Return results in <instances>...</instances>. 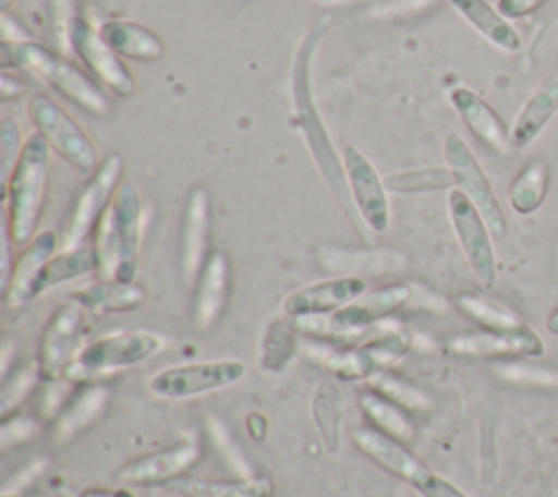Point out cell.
<instances>
[{
	"label": "cell",
	"mask_w": 558,
	"mask_h": 497,
	"mask_svg": "<svg viewBox=\"0 0 558 497\" xmlns=\"http://www.w3.org/2000/svg\"><path fill=\"white\" fill-rule=\"evenodd\" d=\"M24 140L20 133V124L13 118H4L0 122V183L4 185L20 153H22Z\"/></svg>",
	"instance_id": "obj_39"
},
{
	"label": "cell",
	"mask_w": 558,
	"mask_h": 497,
	"mask_svg": "<svg viewBox=\"0 0 558 497\" xmlns=\"http://www.w3.org/2000/svg\"><path fill=\"white\" fill-rule=\"evenodd\" d=\"M303 349L310 360L344 381H366L377 371L360 344H327L325 340H310L303 344Z\"/></svg>",
	"instance_id": "obj_27"
},
{
	"label": "cell",
	"mask_w": 558,
	"mask_h": 497,
	"mask_svg": "<svg viewBox=\"0 0 558 497\" xmlns=\"http://www.w3.org/2000/svg\"><path fill=\"white\" fill-rule=\"evenodd\" d=\"M547 327H549L554 334H558V307H556L554 314L547 318Z\"/></svg>",
	"instance_id": "obj_46"
},
{
	"label": "cell",
	"mask_w": 558,
	"mask_h": 497,
	"mask_svg": "<svg viewBox=\"0 0 558 497\" xmlns=\"http://www.w3.org/2000/svg\"><path fill=\"white\" fill-rule=\"evenodd\" d=\"M318 2H327V0H318Z\"/></svg>",
	"instance_id": "obj_49"
},
{
	"label": "cell",
	"mask_w": 558,
	"mask_h": 497,
	"mask_svg": "<svg viewBox=\"0 0 558 497\" xmlns=\"http://www.w3.org/2000/svg\"><path fill=\"white\" fill-rule=\"evenodd\" d=\"M456 305L466 314L471 316L473 320H477L480 325L488 327V329H514V327H521L523 323L517 318V314H512L510 310L497 305V303H490L486 299H480L475 294H462L458 296Z\"/></svg>",
	"instance_id": "obj_37"
},
{
	"label": "cell",
	"mask_w": 558,
	"mask_h": 497,
	"mask_svg": "<svg viewBox=\"0 0 558 497\" xmlns=\"http://www.w3.org/2000/svg\"><path fill=\"white\" fill-rule=\"evenodd\" d=\"M142 198L131 183H120L94 231L100 279L135 281L140 268Z\"/></svg>",
	"instance_id": "obj_4"
},
{
	"label": "cell",
	"mask_w": 558,
	"mask_h": 497,
	"mask_svg": "<svg viewBox=\"0 0 558 497\" xmlns=\"http://www.w3.org/2000/svg\"><path fill=\"white\" fill-rule=\"evenodd\" d=\"M13 355H15V344L11 342V338H4L2 349H0V375H2V377H7Z\"/></svg>",
	"instance_id": "obj_45"
},
{
	"label": "cell",
	"mask_w": 558,
	"mask_h": 497,
	"mask_svg": "<svg viewBox=\"0 0 558 497\" xmlns=\"http://www.w3.org/2000/svg\"><path fill=\"white\" fill-rule=\"evenodd\" d=\"M545 0H497V9L501 11L504 17L508 20H517V17H525L532 11H536Z\"/></svg>",
	"instance_id": "obj_43"
},
{
	"label": "cell",
	"mask_w": 558,
	"mask_h": 497,
	"mask_svg": "<svg viewBox=\"0 0 558 497\" xmlns=\"http://www.w3.org/2000/svg\"><path fill=\"white\" fill-rule=\"evenodd\" d=\"M231 294V262L222 248L209 251L196 281L192 301V320L196 329H211L227 312Z\"/></svg>",
	"instance_id": "obj_20"
},
{
	"label": "cell",
	"mask_w": 558,
	"mask_h": 497,
	"mask_svg": "<svg viewBox=\"0 0 558 497\" xmlns=\"http://www.w3.org/2000/svg\"><path fill=\"white\" fill-rule=\"evenodd\" d=\"M329 28H331V17L325 15L314 26H310V31L296 44L294 54H292V72H290V100H292L294 126L303 135L305 148H307L323 183L336 198L342 214L357 227L360 218H357L353 201H351L342 157L333 148V142L329 137V131H327L323 118H320V111L316 107L314 92H312L314 59H316V52H318L325 35L329 33Z\"/></svg>",
	"instance_id": "obj_1"
},
{
	"label": "cell",
	"mask_w": 558,
	"mask_h": 497,
	"mask_svg": "<svg viewBox=\"0 0 558 497\" xmlns=\"http://www.w3.org/2000/svg\"><path fill=\"white\" fill-rule=\"evenodd\" d=\"M558 113V74L538 85L517 111L510 124V142L514 150L527 148Z\"/></svg>",
	"instance_id": "obj_22"
},
{
	"label": "cell",
	"mask_w": 558,
	"mask_h": 497,
	"mask_svg": "<svg viewBox=\"0 0 558 497\" xmlns=\"http://www.w3.org/2000/svg\"><path fill=\"white\" fill-rule=\"evenodd\" d=\"M357 405L364 412V416L368 419L371 427H375V429L384 432L386 436L401 440L405 445H410L414 440V423L405 408L392 403L390 399H386L384 395H379L371 388L357 397Z\"/></svg>",
	"instance_id": "obj_29"
},
{
	"label": "cell",
	"mask_w": 558,
	"mask_h": 497,
	"mask_svg": "<svg viewBox=\"0 0 558 497\" xmlns=\"http://www.w3.org/2000/svg\"><path fill=\"white\" fill-rule=\"evenodd\" d=\"M301 349V331L296 327V320L288 314L272 316L262 336H259V349H257V364L268 375L283 373L299 355Z\"/></svg>",
	"instance_id": "obj_25"
},
{
	"label": "cell",
	"mask_w": 558,
	"mask_h": 497,
	"mask_svg": "<svg viewBox=\"0 0 558 497\" xmlns=\"http://www.w3.org/2000/svg\"><path fill=\"white\" fill-rule=\"evenodd\" d=\"M98 33L107 41V46L122 59H131V61H140V63H155L163 57L161 37L140 22L124 20V17H111L98 26Z\"/></svg>",
	"instance_id": "obj_23"
},
{
	"label": "cell",
	"mask_w": 558,
	"mask_h": 497,
	"mask_svg": "<svg viewBox=\"0 0 558 497\" xmlns=\"http://www.w3.org/2000/svg\"><path fill=\"white\" fill-rule=\"evenodd\" d=\"M61 251V240L52 229L37 231V235L22 248L13 262L11 277L2 288L7 307H20L39 296V281L46 264Z\"/></svg>",
	"instance_id": "obj_18"
},
{
	"label": "cell",
	"mask_w": 558,
	"mask_h": 497,
	"mask_svg": "<svg viewBox=\"0 0 558 497\" xmlns=\"http://www.w3.org/2000/svg\"><path fill=\"white\" fill-rule=\"evenodd\" d=\"M166 488L181 493L185 497H218L225 493H238L242 497H268L272 493V484L266 477H238V480H194L179 477L170 482Z\"/></svg>",
	"instance_id": "obj_33"
},
{
	"label": "cell",
	"mask_w": 558,
	"mask_h": 497,
	"mask_svg": "<svg viewBox=\"0 0 558 497\" xmlns=\"http://www.w3.org/2000/svg\"><path fill=\"white\" fill-rule=\"evenodd\" d=\"M451 7L493 46L504 52L521 50V35L514 24L501 15L497 4L488 0H449Z\"/></svg>",
	"instance_id": "obj_26"
},
{
	"label": "cell",
	"mask_w": 558,
	"mask_h": 497,
	"mask_svg": "<svg viewBox=\"0 0 558 497\" xmlns=\"http://www.w3.org/2000/svg\"><path fill=\"white\" fill-rule=\"evenodd\" d=\"M50 146L33 131L22 146V153L2 185L4 218L15 246H26L37 235V225L44 211L48 192Z\"/></svg>",
	"instance_id": "obj_3"
},
{
	"label": "cell",
	"mask_w": 558,
	"mask_h": 497,
	"mask_svg": "<svg viewBox=\"0 0 558 497\" xmlns=\"http://www.w3.org/2000/svg\"><path fill=\"white\" fill-rule=\"evenodd\" d=\"M244 375L246 364L235 357L194 360L157 371L148 379V390L159 399L183 401L231 388L238 381H242Z\"/></svg>",
	"instance_id": "obj_7"
},
{
	"label": "cell",
	"mask_w": 558,
	"mask_h": 497,
	"mask_svg": "<svg viewBox=\"0 0 558 497\" xmlns=\"http://www.w3.org/2000/svg\"><path fill=\"white\" fill-rule=\"evenodd\" d=\"M368 290L366 281L360 275H340L320 281L305 283L281 301V312L292 318L307 316H329Z\"/></svg>",
	"instance_id": "obj_16"
},
{
	"label": "cell",
	"mask_w": 558,
	"mask_h": 497,
	"mask_svg": "<svg viewBox=\"0 0 558 497\" xmlns=\"http://www.w3.org/2000/svg\"><path fill=\"white\" fill-rule=\"evenodd\" d=\"M26 92V85L17 78H13L7 70H2L0 74V98L2 100H11V98H17Z\"/></svg>",
	"instance_id": "obj_44"
},
{
	"label": "cell",
	"mask_w": 558,
	"mask_h": 497,
	"mask_svg": "<svg viewBox=\"0 0 558 497\" xmlns=\"http://www.w3.org/2000/svg\"><path fill=\"white\" fill-rule=\"evenodd\" d=\"M35 432H37V421L33 416H26V414L2 416V423H0V445H2V449H9L13 445H22Z\"/></svg>",
	"instance_id": "obj_40"
},
{
	"label": "cell",
	"mask_w": 558,
	"mask_h": 497,
	"mask_svg": "<svg viewBox=\"0 0 558 497\" xmlns=\"http://www.w3.org/2000/svg\"><path fill=\"white\" fill-rule=\"evenodd\" d=\"M166 338L150 329H120L105 334L92 342H85L72 364L65 379L83 384L94 377L113 375L118 371L137 366L166 347Z\"/></svg>",
	"instance_id": "obj_5"
},
{
	"label": "cell",
	"mask_w": 558,
	"mask_h": 497,
	"mask_svg": "<svg viewBox=\"0 0 558 497\" xmlns=\"http://www.w3.org/2000/svg\"><path fill=\"white\" fill-rule=\"evenodd\" d=\"M113 497H135V495L122 486V488H113Z\"/></svg>",
	"instance_id": "obj_47"
},
{
	"label": "cell",
	"mask_w": 558,
	"mask_h": 497,
	"mask_svg": "<svg viewBox=\"0 0 558 497\" xmlns=\"http://www.w3.org/2000/svg\"><path fill=\"white\" fill-rule=\"evenodd\" d=\"M388 192L397 194H418V192H438L453 187L449 168H414L401 170L386 177Z\"/></svg>",
	"instance_id": "obj_36"
},
{
	"label": "cell",
	"mask_w": 558,
	"mask_h": 497,
	"mask_svg": "<svg viewBox=\"0 0 558 497\" xmlns=\"http://www.w3.org/2000/svg\"><path fill=\"white\" fill-rule=\"evenodd\" d=\"M41 379V373L37 368V364H28L24 368H20L15 373L13 379H9L0 392V414L9 416L11 410H15L24 397L37 386V381Z\"/></svg>",
	"instance_id": "obj_38"
},
{
	"label": "cell",
	"mask_w": 558,
	"mask_h": 497,
	"mask_svg": "<svg viewBox=\"0 0 558 497\" xmlns=\"http://www.w3.org/2000/svg\"><path fill=\"white\" fill-rule=\"evenodd\" d=\"M201 445L179 440L166 449L140 456L118 471V480L131 486H168L183 477L201 460Z\"/></svg>",
	"instance_id": "obj_17"
},
{
	"label": "cell",
	"mask_w": 558,
	"mask_h": 497,
	"mask_svg": "<svg viewBox=\"0 0 558 497\" xmlns=\"http://www.w3.org/2000/svg\"><path fill=\"white\" fill-rule=\"evenodd\" d=\"M209 231H211V194L205 185H194L187 192L181 233H179V266L183 283L194 286L207 255H209Z\"/></svg>",
	"instance_id": "obj_15"
},
{
	"label": "cell",
	"mask_w": 558,
	"mask_h": 497,
	"mask_svg": "<svg viewBox=\"0 0 558 497\" xmlns=\"http://www.w3.org/2000/svg\"><path fill=\"white\" fill-rule=\"evenodd\" d=\"M81 13L76 11L74 0H50V20L59 41V48L70 50V31Z\"/></svg>",
	"instance_id": "obj_41"
},
{
	"label": "cell",
	"mask_w": 558,
	"mask_h": 497,
	"mask_svg": "<svg viewBox=\"0 0 558 497\" xmlns=\"http://www.w3.org/2000/svg\"><path fill=\"white\" fill-rule=\"evenodd\" d=\"M442 153H445V161H447V168L453 179V187H458L460 192H464L471 198V203L484 216L493 235H497V238L506 235V231H508L506 214L499 205V198H497L484 168L480 166L477 157L473 155L471 146L458 133H449L442 142Z\"/></svg>",
	"instance_id": "obj_11"
},
{
	"label": "cell",
	"mask_w": 558,
	"mask_h": 497,
	"mask_svg": "<svg viewBox=\"0 0 558 497\" xmlns=\"http://www.w3.org/2000/svg\"><path fill=\"white\" fill-rule=\"evenodd\" d=\"M44 469H46V460H33L26 469L20 471V475H15V477L2 488V493H7V495H20V490H22L24 486H28L33 480H37Z\"/></svg>",
	"instance_id": "obj_42"
},
{
	"label": "cell",
	"mask_w": 558,
	"mask_h": 497,
	"mask_svg": "<svg viewBox=\"0 0 558 497\" xmlns=\"http://www.w3.org/2000/svg\"><path fill=\"white\" fill-rule=\"evenodd\" d=\"M547 187H549V166H547V161L541 159V157L530 159L519 170L514 181L510 183V190H508L510 207L521 216L534 214L543 205V201L547 196Z\"/></svg>",
	"instance_id": "obj_32"
},
{
	"label": "cell",
	"mask_w": 558,
	"mask_h": 497,
	"mask_svg": "<svg viewBox=\"0 0 558 497\" xmlns=\"http://www.w3.org/2000/svg\"><path fill=\"white\" fill-rule=\"evenodd\" d=\"M449 102L464 122V126L488 148L495 153L508 155L512 148L510 126L501 120V116L471 87L458 85L449 92Z\"/></svg>",
	"instance_id": "obj_21"
},
{
	"label": "cell",
	"mask_w": 558,
	"mask_h": 497,
	"mask_svg": "<svg viewBox=\"0 0 558 497\" xmlns=\"http://www.w3.org/2000/svg\"><path fill=\"white\" fill-rule=\"evenodd\" d=\"M70 50L78 57L87 74L107 92L118 98H129L135 94L137 85L131 70L124 65L122 57L116 54L107 41L100 37L94 24L78 15L70 31Z\"/></svg>",
	"instance_id": "obj_12"
},
{
	"label": "cell",
	"mask_w": 558,
	"mask_h": 497,
	"mask_svg": "<svg viewBox=\"0 0 558 497\" xmlns=\"http://www.w3.org/2000/svg\"><path fill=\"white\" fill-rule=\"evenodd\" d=\"M98 272V255L94 244H81L74 248H61L44 268L39 281V294L72 279Z\"/></svg>",
	"instance_id": "obj_31"
},
{
	"label": "cell",
	"mask_w": 558,
	"mask_h": 497,
	"mask_svg": "<svg viewBox=\"0 0 558 497\" xmlns=\"http://www.w3.org/2000/svg\"><path fill=\"white\" fill-rule=\"evenodd\" d=\"M26 111L35 131L48 142L50 150H54L74 170L92 174L100 166L94 142L59 102L44 94H35L28 100Z\"/></svg>",
	"instance_id": "obj_8"
},
{
	"label": "cell",
	"mask_w": 558,
	"mask_h": 497,
	"mask_svg": "<svg viewBox=\"0 0 558 497\" xmlns=\"http://www.w3.org/2000/svg\"><path fill=\"white\" fill-rule=\"evenodd\" d=\"M360 347L366 351V355L379 371L405 357V353L412 347V334L403 325H388L384 329L373 325L368 336L360 342Z\"/></svg>",
	"instance_id": "obj_34"
},
{
	"label": "cell",
	"mask_w": 558,
	"mask_h": 497,
	"mask_svg": "<svg viewBox=\"0 0 558 497\" xmlns=\"http://www.w3.org/2000/svg\"><path fill=\"white\" fill-rule=\"evenodd\" d=\"M344 401L336 384L320 381L312 395V421L325 451L336 453L342 434Z\"/></svg>",
	"instance_id": "obj_30"
},
{
	"label": "cell",
	"mask_w": 558,
	"mask_h": 497,
	"mask_svg": "<svg viewBox=\"0 0 558 497\" xmlns=\"http://www.w3.org/2000/svg\"><path fill=\"white\" fill-rule=\"evenodd\" d=\"M0 65L2 70L17 68L33 74L92 118L100 120L111 113L105 89L87 72L35 39L0 41Z\"/></svg>",
	"instance_id": "obj_2"
},
{
	"label": "cell",
	"mask_w": 558,
	"mask_h": 497,
	"mask_svg": "<svg viewBox=\"0 0 558 497\" xmlns=\"http://www.w3.org/2000/svg\"><path fill=\"white\" fill-rule=\"evenodd\" d=\"M218 497H242V495H238V493H225V495H218Z\"/></svg>",
	"instance_id": "obj_48"
},
{
	"label": "cell",
	"mask_w": 558,
	"mask_h": 497,
	"mask_svg": "<svg viewBox=\"0 0 558 497\" xmlns=\"http://www.w3.org/2000/svg\"><path fill=\"white\" fill-rule=\"evenodd\" d=\"M146 290L135 281L122 279H98L83 288H76L70 294V301L78 303L85 312L92 314H113V312H133L146 303Z\"/></svg>",
	"instance_id": "obj_24"
},
{
	"label": "cell",
	"mask_w": 558,
	"mask_h": 497,
	"mask_svg": "<svg viewBox=\"0 0 558 497\" xmlns=\"http://www.w3.org/2000/svg\"><path fill=\"white\" fill-rule=\"evenodd\" d=\"M447 214H449L456 240L475 279L484 288H493L497 281V255L490 238L493 231L488 229L484 216L471 203V198L458 187H451L447 194Z\"/></svg>",
	"instance_id": "obj_9"
},
{
	"label": "cell",
	"mask_w": 558,
	"mask_h": 497,
	"mask_svg": "<svg viewBox=\"0 0 558 497\" xmlns=\"http://www.w3.org/2000/svg\"><path fill=\"white\" fill-rule=\"evenodd\" d=\"M109 401V390L102 386H89L81 390L72 401L63 405V410L57 416L52 438L57 445H65L81 432H85L92 423L100 419Z\"/></svg>",
	"instance_id": "obj_28"
},
{
	"label": "cell",
	"mask_w": 558,
	"mask_h": 497,
	"mask_svg": "<svg viewBox=\"0 0 558 497\" xmlns=\"http://www.w3.org/2000/svg\"><path fill=\"white\" fill-rule=\"evenodd\" d=\"M85 310L70 301L61 305L44 327L39 351H37V368L44 381L63 379L68 366L81 351V336L85 329Z\"/></svg>",
	"instance_id": "obj_14"
},
{
	"label": "cell",
	"mask_w": 558,
	"mask_h": 497,
	"mask_svg": "<svg viewBox=\"0 0 558 497\" xmlns=\"http://www.w3.org/2000/svg\"><path fill=\"white\" fill-rule=\"evenodd\" d=\"M351 201L357 218L373 233H384L390 227V201L386 179L379 174L375 163L353 144L340 150Z\"/></svg>",
	"instance_id": "obj_13"
},
{
	"label": "cell",
	"mask_w": 558,
	"mask_h": 497,
	"mask_svg": "<svg viewBox=\"0 0 558 497\" xmlns=\"http://www.w3.org/2000/svg\"><path fill=\"white\" fill-rule=\"evenodd\" d=\"M368 388L384 395L386 399H390L392 403L405 408L408 412L412 410H427L432 408V399L427 397V392H423L418 386L410 384L408 379L390 373L388 368H379L375 371L368 379H366Z\"/></svg>",
	"instance_id": "obj_35"
},
{
	"label": "cell",
	"mask_w": 558,
	"mask_h": 497,
	"mask_svg": "<svg viewBox=\"0 0 558 497\" xmlns=\"http://www.w3.org/2000/svg\"><path fill=\"white\" fill-rule=\"evenodd\" d=\"M351 440L360 453H364L386 473L403 480L421 497H469L453 482L432 471L405 443L395 440L371 425L355 427L351 432Z\"/></svg>",
	"instance_id": "obj_6"
},
{
	"label": "cell",
	"mask_w": 558,
	"mask_h": 497,
	"mask_svg": "<svg viewBox=\"0 0 558 497\" xmlns=\"http://www.w3.org/2000/svg\"><path fill=\"white\" fill-rule=\"evenodd\" d=\"M445 351L456 357H506V355H541L543 340L527 325L514 329H486L460 334L447 340Z\"/></svg>",
	"instance_id": "obj_19"
},
{
	"label": "cell",
	"mask_w": 558,
	"mask_h": 497,
	"mask_svg": "<svg viewBox=\"0 0 558 497\" xmlns=\"http://www.w3.org/2000/svg\"><path fill=\"white\" fill-rule=\"evenodd\" d=\"M124 161L118 153L107 155L100 166L92 172L89 181L81 190V194L74 201L61 248H74L81 244H87V238L94 235L100 218L105 216L107 207L113 201L116 190L120 187Z\"/></svg>",
	"instance_id": "obj_10"
}]
</instances>
